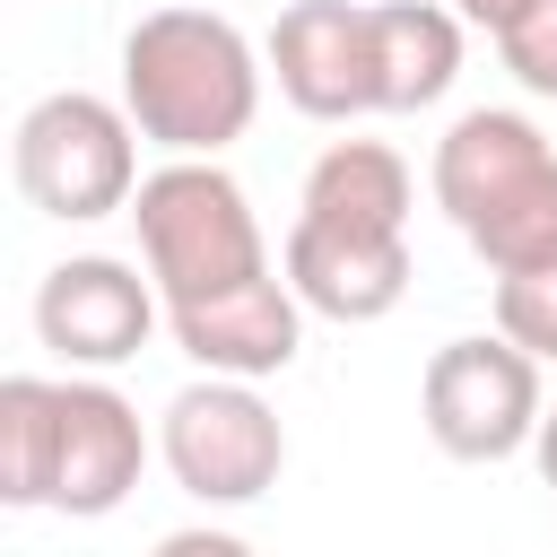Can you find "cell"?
I'll use <instances>...</instances> for the list:
<instances>
[{
    "label": "cell",
    "instance_id": "obj_1",
    "mask_svg": "<svg viewBox=\"0 0 557 557\" xmlns=\"http://www.w3.org/2000/svg\"><path fill=\"white\" fill-rule=\"evenodd\" d=\"M122 104L165 157H218L261 113V61L218 9H148L122 35Z\"/></svg>",
    "mask_w": 557,
    "mask_h": 557
},
{
    "label": "cell",
    "instance_id": "obj_2",
    "mask_svg": "<svg viewBox=\"0 0 557 557\" xmlns=\"http://www.w3.org/2000/svg\"><path fill=\"white\" fill-rule=\"evenodd\" d=\"M435 209L496 278L557 261V148L540 139V122L479 104L435 139Z\"/></svg>",
    "mask_w": 557,
    "mask_h": 557
},
{
    "label": "cell",
    "instance_id": "obj_3",
    "mask_svg": "<svg viewBox=\"0 0 557 557\" xmlns=\"http://www.w3.org/2000/svg\"><path fill=\"white\" fill-rule=\"evenodd\" d=\"M131 218H139V252H148V278H157L165 313H200V305L244 296V287L270 278L261 218H252L244 183L218 157H174V165L139 174Z\"/></svg>",
    "mask_w": 557,
    "mask_h": 557
},
{
    "label": "cell",
    "instance_id": "obj_4",
    "mask_svg": "<svg viewBox=\"0 0 557 557\" xmlns=\"http://www.w3.org/2000/svg\"><path fill=\"white\" fill-rule=\"evenodd\" d=\"M131 139H139L131 104H104V96H87V87H61V96L26 104L9 165H17V191H26L44 218L87 226V218L131 209V191H139V148H131Z\"/></svg>",
    "mask_w": 557,
    "mask_h": 557
},
{
    "label": "cell",
    "instance_id": "obj_5",
    "mask_svg": "<svg viewBox=\"0 0 557 557\" xmlns=\"http://www.w3.org/2000/svg\"><path fill=\"white\" fill-rule=\"evenodd\" d=\"M157 453H165V470H174L183 496H200V505H252V496L278 487L287 435H278V409L252 392V374H209V383H183L165 400Z\"/></svg>",
    "mask_w": 557,
    "mask_h": 557
},
{
    "label": "cell",
    "instance_id": "obj_6",
    "mask_svg": "<svg viewBox=\"0 0 557 557\" xmlns=\"http://www.w3.org/2000/svg\"><path fill=\"white\" fill-rule=\"evenodd\" d=\"M418 409H426V435L453 453V461H513L548 400H540V357L522 339H444L426 357V383H418Z\"/></svg>",
    "mask_w": 557,
    "mask_h": 557
},
{
    "label": "cell",
    "instance_id": "obj_7",
    "mask_svg": "<svg viewBox=\"0 0 557 557\" xmlns=\"http://www.w3.org/2000/svg\"><path fill=\"white\" fill-rule=\"evenodd\" d=\"M270 70L278 96L313 122H357L383 113V52H374V9L357 0H296L270 26Z\"/></svg>",
    "mask_w": 557,
    "mask_h": 557
},
{
    "label": "cell",
    "instance_id": "obj_8",
    "mask_svg": "<svg viewBox=\"0 0 557 557\" xmlns=\"http://www.w3.org/2000/svg\"><path fill=\"white\" fill-rule=\"evenodd\" d=\"M157 278H139L131 261L113 252H78V261H52L44 287H35V339L70 366H122L148 348L157 331Z\"/></svg>",
    "mask_w": 557,
    "mask_h": 557
},
{
    "label": "cell",
    "instance_id": "obj_9",
    "mask_svg": "<svg viewBox=\"0 0 557 557\" xmlns=\"http://www.w3.org/2000/svg\"><path fill=\"white\" fill-rule=\"evenodd\" d=\"M148 470V426L113 383H52V505L113 513Z\"/></svg>",
    "mask_w": 557,
    "mask_h": 557
},
{
    "label": "cell",
    "instance_id": "obj_10",
    "mask_svg": "<svg viewBox=\"0 0 557 557\" xmlns=\"http://www.w3.org/2000/svg\"><path fill=\"white\" fill-rule=\"evenodd\" d=\"M287 287L305 296V313L383 322V313L409 296V235H392V226H322V218H296V226H287Z\"/></svg>",
    "mask_w": 557,
    "mask_h": 557
},
{
    "label": "cell",
    "instance_id": "obj_11",
    "mask_svg": "<svg viewBox=\"0 0 557 557\" xmlns=\"http://www.w3.org/2000/svg\"><path fill=\"white\" fill-rule=\"evenodd\" d=\"M296 218L409 235V165H400V148H383V139H331V148L313 157V174H305Z\"/></svg>",
    "mask_w": 557,
    "mask_h": 557
},
{
    "label": "cell",
    "instance_id": "obj_12",
    "mask_svg": "<svg viewBox=\"0 0 557 557\" xmlns=\"http://www.w3.org/2000/svg\"><path fill=\"white\" fill-rule=\"evenodd\" d=\"M374 52H383V113H418L461 78V26L444 0H383Z\"/></svg>",
    "mask_w": 557,
    "mask_h": 557
},
{
    "label": "cell",
    "instance_id": "obj_13",
    "mask_svg": "<svg viewBox=\"0 0 557 557\" xmlns=\"http://www.w3.org/2000/svg\"><path fill=\"white\" fill-rule=\"evenodd\" d=\"M0 505H52V383H0Z\"/></svg>",
    "mask_w": 557,
    "mask_h": 557
},
{
    "label": "cell",
    "instance_id": "obj_14",
    "mask_svg": "<svg viewBox=\"0 0 557 557\" xmlns=\"http://www.w3.org/2000/svg\"><path fill=\"white\" fill-rule=\"evenodd\" d=\"M496 331L522 339L531 357H557V261H531V270L496 278Z\"/></svg>",
    "mask_w": 557,
    "mask_h": 557
},
{
    "label": "cell",
    "instance_id": "obj_15",
    "mask_svg": "<svg viewBox=\"0 0 557 557\" xmlns=\"http://www.w3.org/2000/svg\"><path fill=\"white\" fill-rule=\"evenodd\" d=\"M496 52H505V70H513L531 96H557V0H522V9L496 26Z\"/></svg>",
    "mask_w": 557,
    "mask_h": 557
},
{
    "label": "cell",
    "instance_id": "obj_16",
    "mask_svg": "<svg viewBox=\"0 0 557 557\" xmlns=\"http://www.w3.org/2000/svg\"><path fill=\"white\" fill-rule=\"evenodd\" d=\"M165 557H235V540H226V531H174Z\"/></svg>",
    "mask_w": 557,
    "mask_h": 557
},
{
    "label": "cell",
    "instance_id": "obj_17",
    "mask_svg": "<svg viewBox=\"0 0 557 557\" xmlns=\"http://www.w3.org/2000/svg\"><path fill=\"white\" fill-rule=\"evenodd\" d=\"M453 9H461V17H470V26H487V35H496V26H505V17H513V9H522V0H453Z\"/></svg>",
    "mask_w": 557,
    "mask_h": 557
},
{
    "label": "cell",
    "instance_id": "obj_18",
    "mask_svg": "<svg viewBox=\"0 0 557 557\" xmlns=\"http://www.w3.org/2000/svg\"><path fill=\"white\" fill-rule=\"evenodd\" d=\"M531 453H540V479H548V487H557V409H548V418H540V435H531Z\"/></svg>",
    "mask_w": 557,
    "mask_h": 557
}]
</instances>
